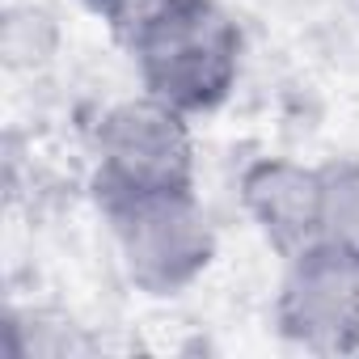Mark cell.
<instances>
[{"label": "cell", "mask_w": 359, "mask_h": 359, "mask_svg": "<svg viewBox=\"0 0 359 359\" xmlns=\"http://www.w3.org/2000/svg\"><path fill=\"white\" fill-rule=\"evenodd\" d=\"M144 93L191 118L216 114L241 85L245 34L220 0H173L127 47Z\"/></svg>", "instance_id": "6da1fadb"}, {"label": "cell", "mask_w": 359, "mask_h": 359, "mask_svg": "<svg viewBox=\"0 0 359 359\" xmlns=\"http://www.w3.org/2000/svg\"><path fill=\"white\" fill-rule=\"evenodd\" d=\"M199 191L195 118L152 93L123 97L93 127V199L127 203L152 195Z\"/></svg>", "instance_id": "7a4b0ae2"}, {"label": "cell", "mask_w": 359, "mask_h": 359, "mask_svg": "<svg viewBox=\"0 0 359 359\" xmlns=\"http://www.w3.org/2000/svg\"><path fill=\"white\" fill-rule=\"evenodd\" d=\"M325 169V208H321V241L359 262V161H330Z\"/></svg>", "instance_id": "8992f818"}, {"label": "cell", "mask_w": 359, "mask_h": 359, "mask_svg": "<svg viewBox=\"0 0 359 359\" xmlns=\"http://www.w3.org/2000/svg\"><path fill=\"white\" fill-rule=\"evenodd\" d=\"M89 5L102 13V22L110 26V34L123 43V47H131L173 0H89Z\"/></svg>", "instance_id": "52a82bcc"}, {"label": "cell", "mask_w": 359, "mask_h": 359, "mask_svg": "<svg viewBox=\"0 0 359 359\" xmlns=\"http://www.w3.org/2000/svg\"><path fill=\"white\" fill-rule=\"evenodd\" d=\"M237 203L254 233L279 258H292L321 241L325 169L292 156H258L237 177Z\"/></svg>", "instance_id": "5b68a950"}, {"label": "cell", "mask_w": 359, "mask_h": 359, "mask_svg": "<svg viewBox=\"0 0 359 359\" xmlns=\"http://www.w3.org/2000/svg\"><path fill=\"white\" fill-rule=\"evenodd\" d=\"M51 22L39 13V9H18V13H9V22H5V55H9V64H22V60H30V64H43L47 55H51V47L55 43H39V30H47Z\"/></svg>", "instance_id": "ba28073f"}, {"label": "cell", "mask_w": 359, "mask_h": 359, "mask_svg": "<svg viewBox=\"0 0 359 359\" xmlns=\"http://www.w3.org/2000/svg\"><path fill=\"white\" fill-rule=\"evenodd\" d=\"M123 279L148 300L191 292L216 262L220 237L199 191L102 203Z\"/></svg>", "instance_id": "3957f363"}, {"label": "cell", "mask_w": 359, "mask_h": 359, "mask_svg": "<svg viewBox=\"0 0 359 359\" xmlns=\"http://www.w3.org/2000/svg\"><path fill=\"white\" fill-rule=\"evenodd\" d=\"M271 321L279 338L309 355L359 351V262L317 241L283 258Z\"/></svg>", "instance_id": "277c9868"}]
</instances>
